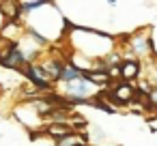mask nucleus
I'll use <instances>...</instances> for the list:
<instances>
[{
  "label": "nucleus",
  "instance_id": "f257e3e1",
  "mask_svg": "<svg viewBox=\"0 0 157 146\" xmlns=\"http://www.w3.org/2000/svg\"><path fill=\"white\" fill-rule=\"evenodd\" d=\"M127 43H129V52H131V58H138L142 60L144 56H151L155 52V45H153V37L151 35H144L142 30L133 32L127 37Z\"/></svg>",
  "mask_w": 157,
  "mask_h": 146
},
{
  "label": "nucleus",
  "instance_id": "f03ea898",
  "mask_svg": "<svg viewBox=\"0 0 157 146\" xmlns=\"http://www.w3.org/2000/svg\"><path fill=\"white\" fill-rule=\"evenodd\" d=\"M142 77V60L138 58H131L127 56L121 65V82H133V80H140Z\"/></svg>",
  "mask_w": 157,
  "mask_h": 146
},
{
  "label": "nucleus",
  "instance_id": "7ed1b4c3",
  "mask_svg": "<svg viewBox=\"0 0 157 146\" xmlns=\"http://www.w3.org/2000/svg\"><path fill=\"white\" fill-rule=\"evenodd\" d=\"M108 7L110 9H116V0H108Z\"/></svg>",
  "mask_w": 157,
  "mask_h": 146
},
{
  "label": "nucleus",
  "instance_id": "20e7f679",
  "mask_svg": "<svg viewBox=\"0 0 157 146\" xmlns=\"http://www.w3.org/2000/svg\"><path fill=\"white\" fill-rule=\"evenodd\" d=\"M2 95H5V90H2V86H0V97H2Z\"/></svg>",
  "mask_w": 157,
  "mask_h": 146
}]
</instances>
